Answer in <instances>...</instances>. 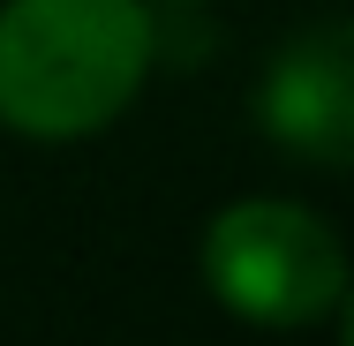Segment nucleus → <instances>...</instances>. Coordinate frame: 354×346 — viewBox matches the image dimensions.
<instances>
[{
	"mask_svg": "<svg viewBox=\"0 0 354 346\" xmlns=\"http://www.w3.org/2000/svg\"><path fill=\"white\" fill-rule=\"evenodd\" d=\"M204 286L218 309H234L264 331H294V324H317L347 301V249L309 204L249 196L212 218Z\"/></svg>",
	"mask_w": 354,
	"mask_h": 346,
	"instance_id": "obj_2",
	"label": "nucleus"
},
{
	"mask_svg": "<svg viewBox=\"0 0 354 346\" xmlns=\"http://www.w3.org/2000/svg\"><path fill=\"white\" fill-rule=\"evenodd\" d=\"M158 61L151 0H8L0 8V121L15 136H98L136 106Z\"/></svg>",
	"mask_w": 354,
	"mask_h": 346,
	"instance_id": "obj_1",
	"label": "nucleus"
},
{
	"mask_svg": "<svg viewBox=\"0 0 354 346\" xmlns=\"http://www.w3.org/2000/svg\"><path fill=\"white\" fill-rule=\"evenodd\" d=\"M158 8H196V0H158Z\"/></svg>",
	"mask_w": 354,
	"mask_h": 346,
	"instance_id": "obj_4",
	"label": "nucleus"
},
{
	"mask_svg": "<svg viewBox=\"0 0 354 346\" xmlns=\"http://www.w3.org/2000/svg\"><path fill=\"white\" fill-rule=\"evenodd\" d=\"M257 113L272 143L301 151L309 166H347L354 158V61H347V30L324 23L309 38H294L264 90H257Z\"/></svg>",
	"mask_w": 354,
	"mask_h": 346,
	"instance_id": "obj_3",
	"label": "nucleus"
}]
</instances>
